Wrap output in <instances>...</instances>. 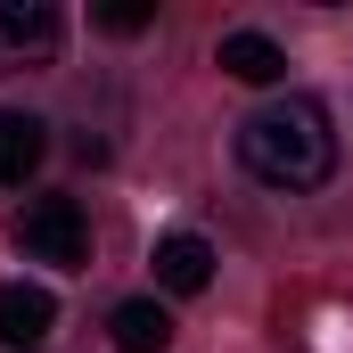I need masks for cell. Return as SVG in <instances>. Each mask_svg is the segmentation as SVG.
<instances>
[{
  "mask_svg": "<svg viewBox=\"0 0 353 353\" xmlns=\"http://www.w3.org/2000/svg\"><path fill=\"white\" fill-rule=\"evenodd\" d=\"M239 165L263 181V189H288V197L296 189H321V181L337 173V123H329V107L304 99V90L255 107L239 123Z\"/></svg>",
  "mask_w": 353,
  "mask_h": 353,
  "instance_id": "6da1fadb",
  "label": "cell"
},
{
  "mask_svg": "<svg viewBox=\"0 0 353 353\" xmlns=\"http://www.w3.org/2000/svg\"><path fill=\"white\" fill-rule=\"evenodd\" d=\"M17 247L33 255V263L50 271H83L90 263V222L74 197H33L25 214H17Z\"/></svg>",
  "mask_w": 353,
  "mask_h": 353,
  "instance_id": "7a4b0ae2",
  "label": "cell"
},
{
  "mask_svg": "<svg viewBox=\"0 0 353 353\" xmlns=\"http://www.w3.org/2000/svg\"><path fill=\"white\" fill-rule=\"evenodd\" d=\"M58 8L50 0H0V74H17V66H41L50 50H58Z\"/></svg>",
  "mask_w": 353,
  "mask_h": 353,
  "instance_id": "3957f363",
  "label": "cell"
},
{
  "mask_svg": "<svg viewBox=\"0 0 353 353\" xmlns=\"http://www.w3.org/2000/svg\"><path fill=\"white\" fill-rule=\"evenodd\" d=\"M50 329H58V296L33 288V279H8V288H0V345H8V353H33Z\"/></svg>",
  "mask_w": 353,
  "mask_h": 353,
  "instance_id": "277c9868",
  "label": "cell"
},
{
  "mask_svg": "<svg viewBox=\"0 0 353 353\" xmlns=\"http://www.w3.org/2000/svg\"><path fill=\"white\" fill-rule=\"evenodd\" d=\"M157 288H165V296H205V288H214V247H205L197 230L157 239Z\"/></svg>",
  "mask_w": 353,
  "mask_h": 353,
  "instance_id": "5b68a950",
  "label": "cell"
},
{
  "mask_svg": "<svg viewBox=\"0 0 353 353\" xmlns=\"http://www.w3.org/2000/svg\"><path fill=\"white\" fill-rule=\"evenodd\" d=\"M41 157H50V123L25 115V107H8L0 115V189H25L41 173Z\"/></svg>",
  "mask_w": 353,
  "mask_h": 353,
  "instance_id": "8992f818",
  "label": "cell"
},
{
  "mask_svg": "<svg viewBox=\"0 0 353 353\" xmlns=\"http://www.w3.org/2000/svg\"><path fill=\"white\" fill-rule=\"evenodd\" d=\"M107 337H115L123 353H165L173 345V312H165L157 296H123V304L107 312Z\"/></svg>",
  "mask_w": 353,
  "mask_h": 353,
  "instance_id": "52a82bcc",
  "label": "cell"
},
{
  "mask_svg": "<svg viewBox=\"0 0 353 353\" xmlns=\"http://www.w3.org/2000/svg\"><path fill=\"white\" fill-rule=\"evenodd\" d=\"M214 66H222L230 83H279V74H288V50H279L271 33H222Z\"/></svg>",
  "mask_w": 353,
  "mask_h": 353,
  "instance_id": "ba28073f",
  "label": "cell"
},
{
  "mask_svg": "<svg viewBox=\"0 0 353 353\" xmlns=\"http://www.w3.org/2000/svg\"><path fill=\"white\" fill-rule=\"evenodd\" d=\"M90 25L99 33H148L157 25V0H107V8H90Z\"/></svg>",
  "mask_w": 353,
  "mask_h": 353,
  "instance_id": "9c48e42d",
  "label": "cell"
}]
</instances>
